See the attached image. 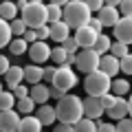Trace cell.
I'll use <instances>...</instances> for the list:
<instances>
[{
	"mask_svg": "<svg viewBox=\"0 0 132 132\" xmlns=\"http://www.w3.org/2000/svg\"><path fill=\"white\" fill-rule=\"evenodd\" d=\"M35 38H38V42H44V40H48V24H44V27L35 29Z\"/></svg>",
	"mask_w": 132,
	"mask_h": 132,
	"instance_id": "obj_38",
	"label": "cell"
},
{
	"mask_svg": "<svg viewBox=\"0 0 132 132\" xmlns=\"http://www.w3.org/2000/svg\"><path fill=\"white\" fill-rule=\"evenodd\" d=\"M29 97L33 99V104H40V106H44V104H46V99L51 97V95H48V88H44L42 84H35L31 90H29Z\"/></svg>",
	"mask_w": 132,
	"mask_h": 132,
	"instance_id": "obj_17",
	"label": "cell"
},
{
	"mask_svg": "<svg viewBox=\"0 0 132 132\" xmlns=\"http://www.w3.org/2000/svg\"><path fill=\"white\" fill-rule=\"evenodd\" d=\"M0 93H2V84H0Z\"/></svg>",
	"mask_w": 132,
	"mask_h": 132,
	"instance_id": "obj_52",
	"label": "cell"
},
{
	"mask_svg": "<svg viewBox=\"0 0 132 132\" xmlns=\"http://www.w3.org/2000/svg\"><path fill=\"white\" fill-rule=\"evenodd\" d=\"M22 40H24L27 44H29V42H31V44H33V42H38V38H35V31H33V29H27V31H24V35H22Z\"/></svg>",
	"mask_w": 132,
	"mask_h": 132,
	"instance_id": "obj_41",
	"label": "cell"
},
{
	"mask_svg": "<svg viewBox=\"0 0 132 132\" xmlns=\"http://www.w3.org/2000/svg\"><path fill=\"white\" fill-rule=\"evenodd\" d=\"M35 117H38V121L42 123V126H51V123H55V108H51V106H40V110H38V114H35Z\"/></svg>",
	"mask_w": 132,
	"mask_h": 132,
	"instance_id": "obj_18",
	"label": "cell"
},
{
	"mask_svg": "<svg viewBox=\"0 0 132 132\" xmlns=\"http://www.w3.org/2000/svg\"><path fill=\"white\" fill-rule=\"evenodd\" d=\"M97 35H99V33H95L93 29L86 24V27H81V29H77V31H75V42H77V46L93 48V44H95V40H97Z\"/></svg>",
	"mask_w": 132,
	"mask_h": 132,
	"instance_id": "obj_11",
	"label": "cell"
},
{
	"mask_svg": "<svg viewBox=\"0 0 132 132\" xmlns=\"http://www.w3.org/2000/svg\"><path fill=\"white\" fill-rule=\"evenodd\" d=\"M71 0H51V5H57V7H62V5H68Z\"/></svg>",
	"mask_w": 132,
	"mask_h": 132,
	"instance_id": "obj_49",
	"label": "cell"
},
{
	"mask_svg": "<svg viewBox=\"0 0 132 132\" xmlns=\"http://www.w3.org/2000/svg\"><path fill=\"white\" fill-rule=\"evenodd\" d=\"M33 108H35V104H33V99H31V97H22V99H18V110H20V112L29 114V112H33Z\"/></svg>",
	"mask_w": 132,
	"mask_h": 132,
	"instance_id": "obj_32",
	"label": "cell"
},
{
	"mask_svg": "<svg viewBox=\"0 0 132 132\" xmlns=\"http://www.w3.org/2000/svg\"><path fill=\"white\" fill-rule=\"evenodd\" d=\"M97 71H101L104 75H117L119 73V60L117 57H112L110 53H106V55H99V68Z\"/></svg>",
	"mask_w": 132,
	"mask_h": 132,
	"instance_id": "obj_12",
	"label": "cell"
},
{
	"mask_svg": "<svg viewBox=\"0 0 132 132\" xmlns=\"http://www.w3.org/2000/svg\"><path fill=\"white\" fill-rule=\"evenodd\" d=\"M13 97H18V99H22V97H29V90L24 88L22 84H18V86L13 88Z\"/></svg>",
	"mask_w": 132,
	"mask_h": 132,
	"instance_id": "obj_40",
	"label": "cell"
},
{
	"mask_svg": "<svg viewBox=\"0 0 132 132\" xmlns=\"http://www.w3.org/2000/svg\"><path fill=\"white\" fill-rule=\"evenodd\" d=\"M48 95H51V97H55V99H62V97H64V93H62V90H57V88H48Z\"/></svg>",
	"mask_w": 132,
	"mask_h": 132,
	"instance_id": "obj_47",
	"label": "cell"
},
{
	"mask_svg": "<svg viewBox=\"0 0 132 132\" xmlns=\"http://www.w3.org/2000/svg\"><path fill=\"white\" fill-rule=\"evenodd\" d=\"M9 42H11V29H9V22L0 18V48L5 46V44H9Z\"/></svg>",
	"mask_w": 132,
	"mask_h": 132,
	"instance_id": "obj_26",
	"label": "cell"
},
{
	"mask_svg": "<svg viewBox=\"0 0 132 132\" xmlns=\"http://www.w3.org/2000/svg\"><path fill=\"white\" fill-rule=\"evenodd\" d=\"M81 108H84V117L86 119H99L101 114L106 112L104 108H101V101H99V97H86L81 99Z\"/></svg>",
	"mask_w": 132,
	"mask_h": 132,
	"instance_id": "obj_8",
	"label": "cell"
},
{
	"mask_svg": "<svg viewBox=\"0 0 132 132\" xmlns=\"http://www.w3.org/2000/svg\"><path fill=\"white\" fill-rule=\"evenodd\" d=\"M24 79H27V81H31L33 86H35V84H40V79H42V68H40L38 64L27 66V68H24Z\"/></svg>",
	"mask_w": 132,
	"mask_h": 132,
	"instance_id": "obj_21",
	"label": "cell"
},
{
	"mask_svg": "<svg viewBox=\"0 0 132 132\" xmlns=\"http://www.w3.org/2000/svg\"><path fill=\"white\" fill-rule=\"evenodd\" d=\"M55 117L60 119V123H77L84 117V108H81V99L77 95H64L57 101L55 108Z\"/></svg>",
	"mask_w": 132,
	"mask_h": 132,
	"instance_id": "obj_1",
	"label": "cell"
},
{
	"mask_svg": "<svg viewBox=\"0 0 132 132\" xmlns=\"http://www.w3.org/2000/svg\"><path fill=\"white\" fill-rule=\"evenodd\" d=\"M29 55H31L33 64H42V62H46L51 57V48H48L46 42H33L29 46Z\"/></svg>",
	"mask_w": 132,
	"mask_h": 132,
	"instance_id": "obj_10",
	"label": "cell"
},
{
	"mask_svg": "<svg viewBox=\"0 0 132 132\" xmlns=\"http://www.w3.org/2000/svg\"><path fill=\"white\" fill-rule=\"evenodd\" d=\"M60 20H62V7H57V5H48V7H46V24L60 22Z\"/></svg>",
	"mask_w": 132,
	"mask_h": 132,
	"instance_id": "obj_25",
	"label": "cell"
},
{
	"mask_svg": "<svg viewBox=\"0 0 132 132\" xmlns=\"http://www.w3.org/2000/svg\"><path fill=\"white\" fill-rule=\"evenodd\" d=\"M93 51L97 53V55H106V53L110 51V38L97 35V40H95V44H93Z\"/></svg>",
	"mask_w": 132,
	"mask_h": 132,
	"instance_id": "obj_23",
	"label": "cell"
},
{
	"mask_svg": "<svg viewBox=\"0 0 132 132\" xmlns=\"http://www.w3.org/2000/svg\"><path fill=\"white\" fill-rule=\"evenodd\" d=\"M128 112H130V119H132V95H130V101H128Z\"/></svg>",
	"mask_w": 132,
	"mask_h": 132,
	"instance_id": "obj_50",
	"label": "cell"
},
{
	"mask_svg": "<svg viewBox=\"0 0 132 132\" xmlns=\"http://www.w3.org/2000/svg\"><path fill=\"white\" fill-rule=\"evenodd\" d=\"M81 2H84L90 11H99L101 7H104V0H81Z\"/></svg>",
	"mask_w": 132,
	"mask_h": 132,
	"instance_id": "obj_39",
	"label": "cell"
},
{
	"mask_svg": "<svg viewBox=\"0 0 132 132\" xmlns=\"http://www.w3.org/2000/svg\"><path fill=\"white\" fill-rule=\"evenodd\" d=\"M97 20L101 22V27H114V24L119 22V11L114 9V7H101Z\"/></svg>",
	"mask_w": 132,
	"mask_h": 132,
	"instance_id": "obj_14",
	"label": "cell"
},
{
	"mask_svg": "<svg viewBox=\"0 0 132 132\" xmlns=\"http://www.w3.org/2000/svg\"><path fill=\"white\" fill-rule=\"evenodd\" d=\"M99 101H101V108L104 110H110L114 106V101H117V97H114V95H110V93H106V95H101V97H99Z\"/></svg>",
	"mask_w": 132,
	"mask_h": 132,
	"instance_id": "obj_35",
	"label": "cell"
},
{
	"mask_svg": "<svg viewBox=\"0 0 132 132\" xmlns=\"http://www.w3.org/2000/svg\"><path fill=\"white\" fill-rule=\"evenodd\" d=\"M119 71H123L126 75H132V55H130V53L119 60Z\"/></svg>",
	"mask_w": 132,
	"mask_h": 132,
	"instance_id": "obj_34",
	"label": "cell"
},
{
	"mask_svg": "<svg viewBox=\"0 0 132 132\" xmlns=\"http://www.w3.org/2000/svg\"><path fill=\"white\" fill-rule=\"evenodd\" d=\"M53 132H73L71 123H57V128H53Z\"/></svg>",
	"mask_w": 132,
	"mask_h": 132,
	"instance_id": "obj_44",
	"label": "cell"
},
{
	"mask_svg": "<svg viewBox=\"0 0 132 132\" xmlns=\"http://www.w3.org/2000/svg\"><path fill=\"white\" fill-rule=\"evenodd\" d=\"M7 71H9V60L5 55H0V75H5Z\"/></svg>",
	"mask_w": 132,
	"mask_h": 132,
	"instance_id": "obj_45",
	"label": "cell"
},
{
	"mask_svg": "<svg viewBox=\"0 0 132 132\" xmlns=\"http://www.w3.org/2000/svg\"><path fill=\"white\" fill-rule=\"evenodd\" d=\"M119 2H121V0H104V7H114V9H117Z\"/></svg>",
	"mask_w": 132,
	"mask_h": 132,
	"instance_id": "obj_48",
	"label": "cell"
},
{
	"mask_svg": "<svg viewBox=\"0 0 132 132\" xmlns=\"http://www.w3.org/2000/svg\"><path fill=\"white\" fill-rule=\"evenodd\" d=\"M110 88H112L114 97H123V95H128V90H130V84H128V79H114L112 84H110Z\"/></svg>",
	"mask_w": 132,
	"mask_h": 132,
	"instance_id": "obj_24",
	"label": "cell"
},
{
	"mask_svg": "<svg viewBox=\"0 0 132 132\" xmlns=\"http://www.w3.org/2000/svg\"><path fill=\"white\" fill-rule=\"evenodd\" d=\"M22 79H24V68H22V66H9V71L5 73V81H7V86L13 90L18 84H22Z\"/></svg>",
	"mask_w": 132,
	"mask_h": 132,
	"instance_id": "obj_15",
	"label": "cell"
},
{
	"mask_svg": "<svg viewBox=\"0 0 132 132\" xmlns=\"http://www.w3.org/2000/svg\"><path fill=\"white\" fill-rule=\"evenodd\" d=\"M53 75H55V66H46V68H42V77H44V79L51 81Z\"/></svg>",
	"mask_w": 132,
	"mask_h": 132,
	"instance_id": "obj_43",
	"label": "cell"
},
{
	"mask_svg": "<svg viewBox=\"0 0 132 132\" xmlns=\"http://www.w3.org/2000/svg\"><path fill=\"white\" fill-rule=\"evenodd\" d=\"M106 112L110 114V119H126V114H128V99H123V97H117V101H114V106L110 110H106Z\"/></svg>",
	"mask_w": 132,
	"mask_h": 132,
	"instance_id": "obj_16",
	"label": "cell"
},
{
	"mask_svg": "<svg viewBox=\"0 0 132 132\" xmlns=\"http://www.w3.org/2000/svg\"><path fill=\"white\" fill-rule=\"evenodd\" d=\"M22 22L27 24V29H40L46 24V7L42 2H27L22 7Z\"/></svg>",
	"mask_w": 132,
	"mask_h": 132,
	"instance_id": "obj_3",
	"label": "cell"
},
{
	"mask_svg": "<svg viewBox=\"0 0 132 132\" xmlns=\"http://www.w3.org/2000/svg\"><path fill=\"white\" fill-rule=\"evenodd\" d=\"M53 88L62 90V93H68L71 88H75L77 86V75L73 73V68L68 64H62L60 68H55V75H53Z\"/></svg>",
	"mask_w": 132,
	"mask_h": 132,
	"instance_id": "obj_5",
	"label": "cell"
},
{
	"mask_svg": "<svg viewBox=\"0 0 132 132\" xmlns=\"http://www.w3.org/2000/svg\"><path fill=\"white\" fill-rule=\"evenodd\" d=\"M42 123L38 121V117H24L18 126V132H40Z\"/></svg>",
	"mask_w": 132,
	"mask_h": 132,
	"instance_id": "obj_19",
	"label": "cell"
},
{
	"mask_svg": "<svg viewBox=\"0 0 132 132\" xmlns=\"http://www.w3.org/2000/svg\"><path fill=\"white\" fill-rule=\"evenodd\" d=\"M27 48H29V44L24 42L22 38H18V40H11V42H9V51L13 53V55H22V53L27 51Z\"/></svg>",
	"mask_w": 132,
	"mask_h": 132,
	"instance_id": "obj_27",
	"label": "cell"
},
{
	"mask_svg": "<svg viewBox=\"0 0 132 132\" xmlns=\"http://www.w3.org/2000/svg\"><path fill=\"white\" fill-rule=\"evenodd\" d=\"M75 66L81 73H93L99 68V55L93 51V48H84L81 53L75 55Z\"/></svg>",
	"mask_w": 132,
	"mask_h": 132,
	"instance_id": "obj_6",
	"label": "cell"
},
{
	"mask_svg": "<svg viewBox=\"0 0 132 132\" xmlns=\"http://www.w3.org/2000/svg\"><path fill=\"white\" fill-rule=\"evenodd\" d=\"M114 132H132V119H119L114 126Z\"/></svg>",
	"mask_w": 132,
	"mask_h": 132,
	"instance_id": "obj_37",
	"label": "cell"
},
{
	"mask_svg": "<svg viewBox=\"0 0 132 132\" xmlns=\"http://www.w3.org/2000/svg\"><path fill=\"white\" fill-rule=\"evenodd\" d=\"M108 53L112 57H117V60H121V57L128 55V46H126V44H121V42H114V44H110V51Z\"/></svg>",
	"mask_w": 132,
	"mask_h": 132,
	"instance_id": "obj_29",
	"label": "cell"
},
{
	"mask_svg": "<svg viewBox=\"0 0 132 132\" xmlns=\"http://www.w3.org/2000/svg\"><path fill=\"white\" fill-rule=\"evenodd\" d=\"M117 11H121L123 18H132V0H121L117 7Z\"/></svg>",
	"mask_w": 132,
	"mask_h": 132,
	"instance_id": "obj_36",
	"label": "cell"
},
{
	"mask_svg": "<svg viewBox=\"0 0 132 132\" xmlns=\"http://www.w3.org/2000/svg\"><path fill=\"white\" fill-rule=\"evenodd\" d=\"M27 2H42V0H27Z\"/></svg>",
	"mask_w": 132,
	"mask_h": 132,
	"instance_id": "obj_51",
	"label": "cell"
},
{
	"mask_svg": "<svg viewBox=\"0 0 132 132\" xmlns=\"http://www.w3.org/2000/svg\"><path fill=\"white\" fill-rule=\"evenodd\" d=\"M97 132H114V126H110V123H99Z\"/></svg>",
	"mask_w": 132,
	"mask_h": 132,
	"instance_id": "obj_46",
	"label": "cell"
},
{
	"mask_svg": "<svg viewBox=\"0 0 132 132\" xmlns=\"http://www.w3.org/2000/svg\"><path fill=\"white\" fill-rule=\"evenodd\" d=\"M66 57H68V55H66V51H64V48H62V46H55V48H51V57H48V60H53V62H55V64H66Z\"/></svg>",
	"mask_w": 132,
	"mask_h": 132,
	"instance_id": "obj_30",
	"label": "cell"
},
{
	"mask_svg": "<svg viewBox=\"0 0 132 132\" xmlns=\"http://www.w3.org/2000/svg\"><path fill=\"white\" fill-rule=\"evenodd\" d=\"M13 104H15L13 93H0V112H2V110H11Z\"/></svg>",
	"mask_w": 132,
	"mask_h": 132,
	"instance_id": "obj_28",
	"label": "cell"
},
{
	"mask_svg": "<svg viewBox=\"0 0 132 132\" xmlns=\"http://www.w3.org/2000/svg\"><path fill=\"white\" fill-rule=\"evenodd\" d=\"M88 27L93 29L95 33H99V35H101V29H104V27H101V22H99L97 18H90V22H88Z\"/></svg>",
	"mask_w": 132,
	"mask_h": 132,
	"instance_id": "obj_42",
	"label": "cell"
},
{
	"mask_svg": "<svg viewBox=\"0 0 132 132\" xmlns=\"http://www.w3.org/2000/svg\"><path fill=\"white\" fill-rule=\"evenodd\" d=\"M9 29H11V35H18V38H22L24 31H27V24H24L22 20H11V22H9Z\"/></svg>",
	"mask_w": 132,
	"mask_h": 132,
	"instance_id": "obj_31",
	"label": "cell"
},
{
	"mask_svg": "<svg viewBox=\"0 0 132 132\" xmlns=\"http://www.w3.org/2000/svg\"><path fill=\"white\" fill-rule=\"evenodd\" d=\"M84 88L88 93V97H101V95H106L110 90V77L104 75L101 71H93L86 77Z\"/></svg>",
	"mask_w": 132,
	"mask_h": 132,
	"instance_id": "obj_4",
	"label": "cell"
},
{
	"mask_svg": "<svg viewBox=\"0 0 132 132\" xmlns=\"http://www.w3.org/2000/svg\"><path fill=\"white\" fill-rule=\"evenodd\" d=\"M62 18L68 27H75V29H81L90 22V9L81 2V0H71L68 5H64L62 9Z\"/></svg>",
	"mask_w": 132,
	"mask_h": 132,
	"instance_id": "obj_2",
	"label": "cell"
},
{
	"mask_svg": "<svg viewBox=\"0 0 132 132\" xmlns=\"http://www.w3.org/2000/svg\"><path fill=\"white\" fill-rule=\"evenodd\" d=\"M15 15H18V5L5 0V2L0 5V18L2 20H15Z\"/></svg>",
	"mask_w": 132,
	"mask_h": 132,
	"instance_id": "obj_20",
	"label": "cell"
},
{
	"mask_svg": "<svg viewBox=\"0 0 132 132\" xmlns=\"http://www.w3.org/2000/svg\"><path fill=\"white\" fill-rule=\"evenodd\" d=\"M114 38L121 44H132V18H119V22L114 24Z\"/></svg>",
	"mask_w": 132,
	"mask_h": 132,
	"instance_id": "obj_7",
	"label": "cell"
},
{
	"mask_svg": "<svg viewBox=\"0 0 132 132\" xmlns=\"http://www.w3.org/2000/svg\"><path fill=\"white\" fill-rule=\"evenodd\" d=\"M20 117L13 110H2L0 112V132H18Z\"/></svg>",
	"mask_w": 132,
	"mask_h": 132,
	"instance_id": "obj_9",
	"label": "cell"
},
{
	"mask_svg": "<svg viewBox=\"0 0 132 132\" xmlns=\"http://www.w3.org/2000/svg\"><path fill=\"white\" fill-rule=\"evenodd\" d=\"M68 31H71V27H68L64 20H60V22H53V24H48V40L64 42V40L68 38Z\"/></svg>",
	"mask_w": 132,
	"mask_h": 132,
	"instance_id": "obj_13",
	"label": "cell"
},
{
	"mask_svg": "<svg viewBox=\"0 0 132 132\" xmlns=\"http://www.w3.org/2000/svg\"><path fill=\"white\" fill-rule=\"evenodd\" d=\"M73 132H97V123L93 119L81 117L77 123H73Z\"/></svg>",
	"mask_w": 132,
	"mask_h": 132,
	"instance_id": "obj_22",
	"label": "cell"
},
{
	"mask_svg": "<svg viewBox=\"0 0 132 132\" xmlns=\"http://www.w3.org/2000/svg\"><path fill=\"white\" fill-rule=\"evenodd\" d=\"M62 48L66 51V55H77V42H75V38H66L64 42H62Z\"/></svg>",
	"mask_w": 132,
	"mask_h": 132,
	"instance_id": "obj_33",
	"label": "cell"
}]
</instances>
